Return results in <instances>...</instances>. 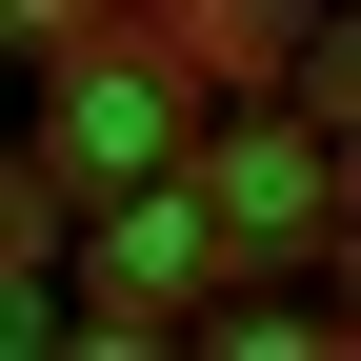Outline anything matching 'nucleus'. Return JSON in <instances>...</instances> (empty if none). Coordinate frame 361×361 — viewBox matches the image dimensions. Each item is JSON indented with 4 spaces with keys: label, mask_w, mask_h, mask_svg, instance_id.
Returning a JSON list of instances; mask_svg holds the SVG:
<instances>
[{
    "label": "nucleus",
    "mask_w": 361,
    "mask_h": 361,
    "mask_svg": "<svg viewBox=\"0 0 361 361\" xmlns=\"http://www.w3.org/2000/svg\"><path fill=\"white\" fill-rule=\"evenodd\" d=\"M20 61H40V141L80 201H141V180H180V141H201V101L161 80L141 20H101V0H20Z\"/></svg>",
    "instance_id": "f257e3e1"
},
{
    "label": "nucleus",
    "mask_w": 361,
    "mask_h": 361,
    "mask_svg": "<svg viewBox=\"0 0 361 361\" xmlns=\"http://www.w3.org/2000/svg\"><path fill=\"white\" fill-rule=\"evenodd\" d=\"M180 180H201V221H221V261H241V281H301V261H341V141H322V121L221 101L201 141H180Z\"/></svg>",
    "instance_id": "f03ea898"
},
{
    "label": "nucleus",
    "mask_w": 361,
    "mask_h": 361,
    "mask_svg": "<svg viewBox=\"0 0 361 361\" xmlns=\"http://www.w3.org/2000/svg\"><path fill=\"white\" fill-rule=\"evenodd\" d=\"M221 281H241V261H221L201 180H141V201H101V221H80V281H61V341L141 361V341H180V322H201Z\"/></svg>",
    "instance_id": "7ed1b4c3"
},
{
    "label": "nucleus",
    "mask_w": 361,
    "mask_h": 361,
    "mask_svg": "<svg viewBox=\"0 0 361 361\" xmlns=\"http://www.w3.org/2000/svg\"><path fill=\"white\" fill-rule=\"evenodd\" d=\"M161 40V80H180V101H301V40H322V20H301V0H180V20H141Z\"/></svg>",
    "instance_id": "20e7f679"
}]
</instances>
